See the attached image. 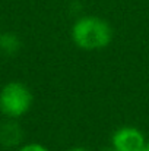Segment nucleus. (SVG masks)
Returning a JSON list of instances; mask_svg holds the SVG:
<instances>
[{"label":"nucleus","instance_id":"1a4fd4ad","mask_svg":"<svg viewBox=\"0 0 149 151\" xmlns=\"http://www.w3.org/2000/svg\"><path fill=\"white\" fill-rule=\"evenodd\" d=\"M102 151H115V150H114V148H113V147L110 145V147H107V148H104V150H102Z\"/></svg>","mask_w":149,"mask_h":151},{"label":"nucleus","instance_id":"20e7f679","mask_svg":"<svg viewBox=\"0 0 149 151\" xmlns=\"http://www.w3.org/2000/svg\"><path fill=\"white\" fill-rule=\"evenodd\" d=\"M22 139L24 131L15 119H6V122L0 125V145L4 148L21 147Z\"/></svg>","mask_w":149,"mask_h":151},{"label":"nucleus","instance_id":"39448f33","mask_svg":"<svg viewBox=\"0 0 149 151\" xmlns=\"http://www.w3.org/2000/svg\"><path fill=\"white\" fill-rule=\"evenodd\" d=\"M21 47H22V41L15 32L0 34V54L12 57L19 53Z\"/></svg>","mask_w":149,"mask_h":151},{"label":"nucleus","instance_id":"f257e3e1","mask_svg":"<svg viewBox=\"0 0 149 151\" xmlns=\"http://www.w3.org/2000/svg\"><path fill=\"white\" fill-rule=\"evenodd\" d=\"M113 37L114 31L111 25L95 15L81 16L72 27V40L82 50H102L111 44Z\"/></svg>","mask_w":149,"mask_h":151},{"label":"nucleus","instance_id":"f03ea898","mask_svg":"<svg viewBox=\"0 0 149 151\" xmlns=\"http://www.w3.org/2000/svg\"><path fill=\"white\" fill-rule=\"evenodd\" d=\"M34 103L31 90L19 81H12L0 90V113L6 119H21L25 116Z\"/></svg>","mask_w":149,"mask_h":151},{"label":"nucleus","instance_id":"423d86ee","mask_svg":"<svg viewBox=\"0 0 149 151\" xmlns=\"http://www.w3.org/2000/svg\"><path fill=\"white\" fill-rule=\"evenodd\" d=\"M16 151H50L46 145L40 144V142H28V144H24L21 147H18Z\"/></svg>","mask_w":149,"mask_h":151},{"label":"nucleus","instance_id":"0eeeda50","mask_svg":"<svg viewBox=\"0 0 149 151\" xmlns=\"http://www.w3.org/2000/svg\"><path fill=\"white\" fill-rule=\"evenodd\" d=\"M66 151H91L86 147H72V148H67Z\"/></svg>","mask_w":149,"mask_h":151},{"label":"nucleus","instance_id":"6e6552de","mask_svg":"<svg viewBox=\"0 0 149 151\" xmlns=\"http://www.w3.org/2000/svg\"><path fill=\"white\" fill-rule=\"evenodd\" d=\"M142 151H149V141H146V144H145V147H143Z\"/></svg>","mask_w":149,"mask_h":151},{"label":"nucleus","instance_id":"7ed1b4c3","mask_svg":"<svg viewBox=\"0 0 149 151\" xmlns=\"http://www.w3.org/2000/svg\"><path fill=\"white\" fill-rule=\"evenodd\" d=\"M146 144L143 132L136 126H121L111 137V147L115 151H142Z\"/></svg>","mask_w":149,"mask_h":151}]
</instances>
